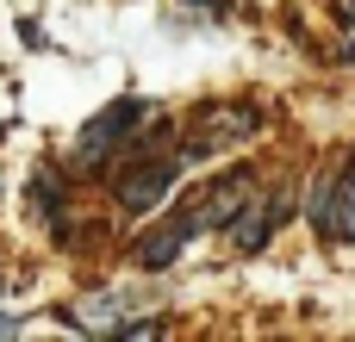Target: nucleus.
<instances>
[{
    "instance_id": "nucleus-1",
    "label": "nucleus",
    "mask_w": 355,
    "mask_h": 342,
    "mask_svg": "<svg viewBox=\"0 0 355 342\" xmlns=\"http://www.w3.org/2000/svg\"><path fill=\"white\" fill-rule=\"evenodd\" d=\"M256 131H262V112H256V106L200 112V118H193V137H187V150H181V162H206V156H218V150H231V143H243V137H256Z\"/></svg>"
},
{
    "instance_id": "nucleus-2",
    "label": "nucleus",
    "mask_w": 355,
    "mask_h": 342,
    "mask_svg": "<svg viewBox=\"0 0 355 342\" xmlns=\"http://www.w3.org/2000/svg\"><path fill=\"white\" fill-rule=\"evenodd\" d=\"M144 112H150V106H144V100H131V93H125V100H112V106H106L100 118H87V131L75 137V162H106L125 137H137Z\"/></svg>"
},
{
    "instance_id": "nucleus-3",
    "label": "nucleus",
    "mask_w": 355,
    "mask_h": 342,
    "mask_svg": "<svg viewBox=\"0 0 355 342\" xmlns=\"http://www.w3.org/2000/svg\"><path fill=\"white\" fill-rule=\"evenodd\" d=\"M187 162L181 156H144V162H131V168H119V206L125 212H156L162 199H168V187H175V174H181Z\"/></svg>"
},
{
    "instance_id": "nucleus-4",
    "label": "nucleus",
    "mask_w": 355,
    "mask_h": 342,
    "mask_svg": "<svg viewBox=\"0 0 355 342\" xmlns=\"http://www.w3.org/2000/svg\"><path fill=\"white\" fill-rule=\"evenodd\" d=\"M312 224H318L331 243H355V156H349V168H343L337 181L318 187V199H312Z\"/></svg>"
},
{
    "instance_id": "nucleus-5",
    "label": "nucleus",
    "mask_w": 355,
    "mask_h": 342,
    "mask_svg": "<svg viewBox=\"0 0 355 342\" xmlns=\"http://www.w3.org/2000/svg\"><path fill=\"white\" fill-rule=\"evenodd\" d=\"M193 237H200V218H193V206H181L168 224H156L150 237H137V268H150V274L175 268V255H181Z\"/></svg>"
},
{
    "instance_id": "nucleus-6",
    "label": "nucleus",
    "mask_w": 355,
    "mask_h": 342,
    "mask_svg": "<svg viewBox=\"0 0 355 342\" xmlns=\"http://www.w3.org/2000/svg\"><path fill=\"white\" fill-rule=\"evenodd\" d=\"M281 218H287V193L250 199V206L231 218V243H237V255H262V249H268V237L281 231Z\"/></svg>"
},
{
    "instance_id": "nucleus-7",
    "label": "nucleus",
    "mask_w": 355,
    "mask_h": 342,
    "mask_svg": "<svg viewBox=\"0 0 355 342\" xmlns=\"http://www.w3.org/2000/svg\"><path fill=\"white\" fill-rule=\"evenodd\" d=\"M250 199H256V193H250V181H243V174H231V181H218L212 193H200V199H193V218H200V231H206V224H231Z\"/></svg>"
},
{
    "instance_id": "nucleus-8",
    "label": "nucleus",
    "mask_w": 355,
    "mask_h": 342,
    "mask_svg": "<svg viewBox=\"0 0 355 342\" xmlns=\"http://www.w3.org/2000/svg\"><path fill=\"white\" fill-rule=\"evenodd\" d=\"M31 206H37L44 218H56V212H62V193H56V181H50V174H37V181H31Z\"/></svg>"
},
{
    "instance_id": "nucleus-9",
    "label": "nucleus",
    "mask_w": 355,
    "mask_h": 342,
    "mask_svg": "<svg viewBox=\"0 0 355 342\" xmlns=\"http://www.w3.org/2000/svg\"><path fill=\"white\" fill-rule=\"evenodd\" d=\"M349 25H355V0H349Z\"/></svg>"
}]
</instances>
